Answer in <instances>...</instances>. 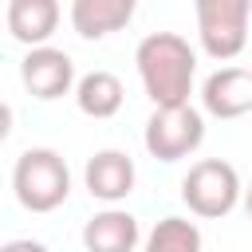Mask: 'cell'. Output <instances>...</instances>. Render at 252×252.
<instances>
[{
  "instance_id": "1",
  "label": "cell",
  "mask_w": 252,
  "mask_h": 252,
  "mask_svg": "<svg viewBox=\"0 0 252 252\" xmlns=\"http://www.w3.org/2000/svg\"><path fill=\"white\" fill-rule=\"evenodd\" d=\"M138 79L154 106H177L189 102L193 79H197V51L177 32H154L134 51Z\"/></svg>"
},
{
  "instance_id": "2",
  "label": "cell",
  "mask_w": 252,
  "mask_h": 252,
  "mask_svg": "<svg viewBox=\"0 0 252 252\" xmlns=\"http://www.w3.org/2000/svg\"><path fill=\"white\" fill-rule=\"evenodd\" d=\"M12 193L28 213H51L71 197V169L51 146L24 150L12 169Z\"/></svg>"
},
{
  "instance_id": "3",
  "label": "cell",
  "mask_w": 252,
  "mask_h": 252,
  "mask_svg": "<svg viewBox=\"0 0 252 252\" xmlns=\"http://www.w3.org/2000/svg\"><path fill=\"white\" fill-rule=\"evenodd\" d=\"M240 189H244L240 173L224 158H201L181 177V201L189 205L193 217H209V220L228 217L240 205Z\"/></svg>"
},
{
  "instance_id": "4",
  "label": "cell",
  "mask_w": 252,
  "mask_h": 252,
  "mask_svg": "<svg viewBox=\"0 0 252 252\" xmlns=\"http://www.w3.org/2000/svg\"><path fill=\"white\" fill-rule=\"evenodd\" d=\"M197 8V39L205 55L228 63L248 43L252 24V0H193Z\"/></svg>"
},
{
  "instance_id": "5",
  "label": "cell",
  "mask_w": 252,
  "mask_h": 252,
  "mask_svg": "<svg viewBox=\"0 0 252 252\" xmlns=\"http://www.w3.org/2000/svg\"><path fill=\"white\" fill-rule=\"evenodd\" d=\"M201 142H205V114L197 106H189V102L154 106V114H150V122L142 130V146L158 161H181Z\"/></svg>"
},
{
  "instance_id": "6",
  "label": "cell",
  "mask_w": 252,
  "mask_h": 252,
  "mask_svg": "<svg viewBox=\"0 0 252 252\" xmlns=\"http://www.w3.org/2000/svg\"><path fill=\"white\" fill-rule=\"evenodd\" d=\"M20 83L32 98H63L67 91H75V63L67 51L51 47V43H39V47H28V55L20 59Z\"/></svg>"
},
{
  "instance_id": "7",
  "label": "cell",
  "mask_w": 252,
  "mask_h": 252,
  "mask_svg": "<svg viewBox=\"0 0 252 252\" xmlns=\"http://www.w3.org/2000/svg\"><path fill=\"white\" fill-rule=\"evenodd\" d=\"M134 181H138V169L130 161V154L122 150H98L87 158L83 165V185L91 197L106 201V205H118L134 193Z\"/></svg>"
},
{
  "instance_id": "8",
  "label": "cell",
  "mask_w": 252,
  "mask_h": 252,
  "mask_svg": "<svg viewBox=\"0 0 252 252\" xmlns=\"http://www.w3.org/2000/svg\"><path fill=\"white\" fill-rule=\"evenodd\" d=\"M201 106L213 118H240L252 110V67H217L201 87Z\"/></svg>"
},
{
  "instance_id": "9",
  "label": "cell",
  "mask_w": 252,
  "mask_h": 252,
  "mask_svg": "<svg viewBox=\"0 0 252 252\" xmlns=\"http://www.w3.org/2000/svg\"><path fill=\"white\" fill-rule=\"evenodd\" d=\"M142 240L138 217L126 209H102L83 224V244L87 252H134Z\"/></svg>"
},
{
  "instance_id": "10",
  "label": "cell",
  "mask_w": 252,
  "mask_h": 252,
  "mask_svg": "<svg viewBox=\"0 0 252 252\" xmlns=\"http://www.w3.org/2000/svg\"><path fill=\"white\" fill-rule=\"evenodd\" d=\"M138 12V0H71V28L83 39H106L122 32Z\"/></svg>"
},
{
  "instance_id": "11",
  "label": "cell",
  "mask_w": 252,
  "mask_h": 252,
  "mask_svg": "<svg viewBox=\"0 0 252 252\" xmlns=\"http://www.w3.org/2000/svg\"><path fill=\"white\" fill-rule=\"evenodd\" d=\"M8 32L24 47H39L59 28V0H8Z\"/></svg>"
},
{
  "instance_id": "12",
  "label": "cell",
  "mask_w": 252,
  "mask_h": 252,
  "mask_svg": "<svg viewBox=\"0 0 252 252\" xmlns=\"http://www.w3.org/2000/svg\"><path fill=\"white\" fill-rule=\"evenodd\" d=\"M126 87L114 71H87L83 79H75V102L87 118H114L122 110Z\"/></svg>"
},
{
  "instance_id": "13",
  "label": "cell",
  "mask_w": 252,
  "mask_h": 252,
  "mask_svg": "<svg viewBox=\"0 0 252 252\" xmlns=\"http://www.w3.org/2000/svg\"><path fill=\"white\" fill-rule=\"evenodd\" d=\"M142 252H201V228L185 217H161L150 228Z\"/></svg>"
},
{
  "instance_id": "14",
  "label": "cell",
  "mask_w": 252,
  "mask_h": 252,
  "mask_svg": "<svg viewBox=\"0 0 252 252\" xmlns=\"http://www.w3.org/2000/svg\"><path fill=\"white\" fill-rule=\"evenodd\" d=\"M0 252H47V244H39V240H32V236H16V240L0 244Z\"/></svg>"
},
{
  "instance_id": "15",
  "label": "cell",
  "mask_w": 252,
  "mask_h": 252,
  "mask_svg": "<svg viewBox=\"0 0 252 252\" xmlns=\"http://www.w3.org/2000/svg\"><path fill=\"white\" fill-rule=\"evenodd\" d=\"M8 134H12V106L0 98V142H8Z\"/></svg>"
},
{
  "instance_id": "16",
  "label": "cell",
  "mask_w": 252,
  "mask_h": 252,
  "mask_svg": "<svg viewBox=\"0 0 252 252\" xmlns=\"http://www.w3.org/2000/svg\"><path fill=\"white\" fill-rule=\"evenodd\" d=\"M240 201H244V213H248V220H252V181L240 189Z\"/></svg>"
}]
</instances>
